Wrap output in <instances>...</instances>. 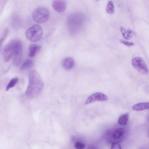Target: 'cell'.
I'll use <instances>...</instances> for the list:
<instances>
[{
	"label": "cell",
	"instance_id": "cell-1",
	"mask_svg": "<svg viewBox=\"0 0 149 149\" xmlns=\"http://www.w3.org/2000/svg\"><path fill=\"white\" fill-rule=\"evenodd\" d=\"M28 77L29 85L25 94L28 98H32L38 96L41 92L43 83L39 74L35 70L29 72Z\"/></svg>",
	"mask_w": 149,
	"mask_h": 149
},
{
	"label": "cell",
	"instance_id": "cell-2",
	"mask_svg": "<svg viewBox=\"0 0 149 149\" xmlns=\"http://www.w3.org/2000/svg\"><path fill=\"white\" fill-rule=\"evenodd\" d=\"M43 31L41 27L38 24L35 25L29 28L26 32L28 39L32 42H37L42 37Z\"/></svg>",
	"mask_w": 149,
	"mask_h": 149
},
{
	"label": "cell",
	"instance_id": "cell-3",
	"mask_svg": "<svg viewBox=\"0 0 149 149\" xmlns=\"http://www.w3.org/2000/svg\"><path fill=\"white\" fill-rule=\"evenodd\" d=\"M50 13L49 10L44 7H39L36 8L33 13L34 20L38 23L46 22L49 19Z\"/></svg>",
	"mask_w": 149,
	"mask_h": 149
},
{
	"label": "cell",
	"instance_id": "cell-4",
	"mask_svg": "<svg viewBox=\"0 0 149 149\" xmlns=\"http://www.w3.org/2000/svg\"><path fill=\"white\" fill-rule=\"evenodd\" d=\"M133 66L138 72L143 75H147L148 73L147 66L143 59L141 57H136L132 60Z\"/></svg>",
	"mask_w": 149,
	"mask_h": 149
},
{
	"label": "cell",
	"instance_id": "cell-5",
	"mask_svg": "<svg viewBox=\"0 0 149 149\" xmlns=\"http://www.w3.org/2000/svg\"><path fill=\"white\" fill-rule=\"evenodd\" d=\"M16 40L12 41L7 44L3 52V59L6 62H8L14 55L16 48Z\"/></svg>",
	"mask_w": 149,
	"mask_h": 149
},
{
	"label": "cell",
	"instance_id": "cell-6",
	"mask_svg": "<svg viewBox=\"0 0 149 149\" xmlns=\"http://www.w3.org/2000/svg\"><path fill=\"white\" fill-rule=\"evenodd\" d=\"M13 59V64L15 66H18L20 63L23 55V48L21 42L16 40L15 52Z\"/></svg>",
	"mask_w": 149,
	"mask_h": 149
},
{
	"label": "cell",
	"instance_id": "cell-7",
	"mask_svg": "<svg viewBox=\"0 0 149 149\" xmlns=\"http://www.w3.org/2000/svg\"><path fill=\"white\" fill-rule=\"evenodd\" d=\"M108 99V97L106 95L101 92H97L92 94L88 97L86 102V104H88L96 101H106Z\"/></svg>",
	"mask_w": 149,
	"mask_h": 149
},
{
	"label": "cell",
	"instance_id": "cell-8",
	"mask_svg": "<svg viewBox=\"0 0 149 149\" xmlns=\"http://www.w3.org/2000/svg\"><path fill=\"white\" fill-rule=\"evenodd\" d=\"M53 8L58 12H63L66 10L67 3L65 0H53L52 4Z\"/></svg>",
	"mask_w": 149,
	"mask_h": 149
},
{
	"label": "cell",
	"instance_id": "cell-9",
	"mask_svg": "<svg viewBox=\"0 0 149 149\" xmlns=\"http://www.w3.org/2000/svg\"><path fill=\"white\" fill-rule=\"evenodd\" d=\"M74 61L72 58L68 57L65 58L63 61L62 65L63 68L67 70H70L74 67Z\"/></svg>",
	"mask_w": 149,
	"mask_h": 149
},
{
	"label": "cell",
	"instance_id": "cell-10",
	"mask_svg": "<svg viewBox=\"0 0 149 149\" xmlns=\"http://www.w3.org/2000/svg\"><path fill=\"white\" fill-rule=\"evenodd\" d=\"M41 49V47L36 44H32L29 47V56L31 57H33L36 54L39 52Z\"/></svg>",
	"mask_w": 149,
	"mask_h": 149
},
{
	"label": "cell",
	"instance_id": "cell-11",
	"mask_svg": "<svg viewBox=\"0 0 149 149\" xmlns=\"http://www.w3.org/2000/svg\"><path fill=\"white\" fill-rule=\"evenodd\" d=\"M148 108V102L139 103L135 105L132 107V109L135 111H140Z\"/></svg>",
	"mask_w": 149,
	"mask_h": 149
},
{
	"label": "cell",
	"instance_id": "cell-12",
	"mask_svg": "<svg viewBox=\"0 0 149 149\" xmlns=\"http://www.w3.org/2000/svg\"><path fill=\"white\" fill-rule=\"evenodd\" d=\"M120 31L123 38L126 40H130L132 36L133 32L130 30H126L124 28L121 27Z\"/></svg>",
	"mask_w": 149,
	"mask_h": 149
},
{
	"label": "cell",
	"instance_id": "cell-13",
	"mask_svg": "<svg viewBox=\"0 0 149 149\" xmlns=\"http://www.w3.org/2000/svg\"><path fill=\"white\" fill-rule=\"evenodd\" d=\"M129 118V113H126L121 115L118 120V123L120 125L125 126L128 123Z\"/></svg>",
	"mask_w": 149,
	"mask_h": 149
},
{
	"label": "cell",
	"instance_id": "cell-14",
	"mask_svg": "<svg viewBox=\"0 0 149 149\" xmlns=\"http://www.w3.org/2000/svg\"><path fill=\"white\" fill-rule=\"evenodd\" d=\"M34 65L33 61L31 59H28L21 66V70H25L32 67Z\"/></svg>",
	"mask_w": 149,
	"mask_h": 149
},
{
	"label": "cell",
	"instance_id": "cell-15",
	"mask_svg": "<svg viewBox=\"0 0 149 149\" xmlns=\"http://www.w3.org/2000/svg\"><path fill=\"white\" fill-rule=\"evenodd\" d=\"M124 133V130L122 128L117 129L114 132L112 137L114 139H117L120 138Z\"/></svg>",
	"mask_w": 149,
	"mask_h": 149
},
{
	"label": "cell",
	"instance_id": "cell-16",
	"mask_svg": "<svg viewBox=\"0 0 149 149\" xmlns=\"http://www.w3.org/2000/svg\"><path fill=\"white\" fill-rule=\"evenodd\" d=\"M106 10L107 12L109 14H112L114 12V6L112 1H109Z\"/></svg>",
	"mask_w": 149,
	"mask_h": 149
},
{
	"label": "cell",
	"instance_id": "cell-17",
	"mask_svg": "<svg viewBox=\"0 0 149 149\" xmlns=\"http://www.w3.org/2000/svg\"><path fill=\"white\" fill-rule=\"evenodd\" d=\"M19 81L18 79L17 78L12 79L8 84L6 89L7 91H8L11 88L14 87L17 83Z\"/></svg>",
	"mask_w": 149,
	"mask_h": 149
},
{
	"label": "cell",
	"instance_id": "cell-18",
	"mask_svg": "<svg viewBox=\"0 0 149 149\" xmlns=\"http://www.w3.org/2000/svg\"><path fill=\"white\" fill-rule=\"evenodd\" d=\"M120 42L128 47H130L135 46L134 43L132 42H130L123 39L120 40Z\"/></svg>",
	"mask_w": 149,
	"mask_h": 149
},
{
	"label": "cell",
	"instance_id": "cell-19",
	"mask_svg": "<svg viewBox=\"0 0 149 149\" xmlns=\"http://www.w3.org/2000/svg\"><path fill=\"white\" fill-rule=\"evenodd\" d=\"M8 30H6L3 32L2 36L1 37H0V48H1L3 41L8 35Z\"/></svg>",
	"mask_w": 149,
	"mask_h": 149
},
{
	"label": "cell",
	"instance_id": "cell-20",
	"mask_svg": "<svg viewBox=\"0 0 149 149\" xmlns=\"http://www.w3.org/2000/svg\"><path fill=\"white\" fill-rule=\"evenodd\" d=\"M74 147L77 149H83L85 148L86 145L82 143L77 142L74 144Z\"/></svg>",
	"mask_w": 149,
	"mask_h": 149
},
{
	"label": "cell",
	"instance_id": "cell-21",
	"mask_svg": "<svg viewBox=\"0 0 149 149\" xmlns=\"http://www.w3.org/2000/svg\"><path fill=\"white\" fill-rule=\"evenodd\" d=\"M121 148L119 144L117 142H115L112 144L111 149H120Z\"/></svg>",
	"mask_w": 149,
	"mask_h": 149
},
{
	"label": "cell",
	"instance_id": "cell-22",
	"mask_svg": "<svg viewBox=\"0 0 149 149\" xmlns=\"http://www.w3.org/2000/svg\"><path fill=\"white\" fill-rule=\"evenodd\" d=\"M88 149H96L97 148L94 145H90L88 146Z\"/></svg>",
	"mask_w": 149,
	"mask_h": 149
},
{
	"label": "cell",
	"instance_id": "cell-23",
	"mask_svg": "<svg viewBox=\"0 0 149 149\" xmlns=\"http://www.w3.org/2000/svg\"><path fill=\"white\" fill-rule=\"evenodd\" d=\"M96 1H99V0H96Z\"/></svg>",
	"mask_w": 149,
	"mask_h": 149
}]
</instances>
